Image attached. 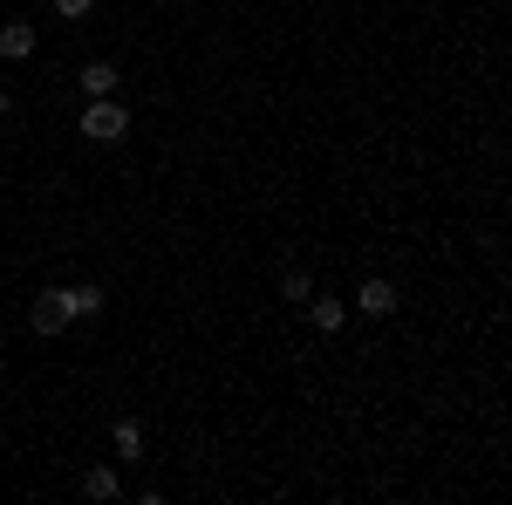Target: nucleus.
I'll return each mask as SVG.
<instances>
[{
  "mask_svg": "<svg viewBox=\"0 0 512 505\" xmlns=\"http://www.w3.org/2000/svg\"><path fill=\"white\" fill-rule=\"evenodd\" d=\"M82 137H89V144H123V137H130V110L110 103V96H89V103H82Z\"/></svg>",
  "mask_w": 512,
  "mask_h": 505,
  "instance_id": "obj_1",
  "label": "nucleus"
},
{
  "mask_svg": "<svg viewBox=\"0 0 512 505\" xmlns=\"http://www.w3.org/2000/svg\"><path fill=\"white\" fill-rule=\"evenodd\" d=\"M28 328H35V335H48V342H55V335H69V308H62V294H55V287H48V294H35Z\"/></svg>",
  "mask_w": 512,
  "mask_h": 505,
  "instance_id": "obj_2",
  "label": "nucleus"
},
{
  "mask_svg": "<svg viewBox=\"0 0 512 505\" xmlns=\"http://www.w3.org/2000/svg\"><path fill=\"white\" fill-rule=\"evenodd\" d=\"M396 301H403V294H396V280H383V273H369V280L355 287V308L376 314V321H383V314H396Z\"/></svg>",
  "mask_w": 512,
  "mask_h": 505,
  "instance_id": "obj_3",
  "label": "nucleus"
},
{
  "mask_svg": "<svg viewBox=\"0 0 512 505\" xmlns=\"http://www.w3.org/2000/svg\"><path fill=\"white\" fill-rule=\"evenodd\" d=\"M301 308H308V321H315L321 335H342V321H349V301L342 294H308Z\"/></svg>",
  "mask_w": 512,
  "mask_h": 505,
  "instance_id": "obj_4",
  "label": "nucleus"
},
{
  "mask_svg": "<svg viewBox=\"0 0 512 505\" xmlns=\"http://www.w3.org/2000/svg\"><path fill=\"white\" fill-rule=\"evenodd\" d=\"M0 55H7V62H28V55H35V21H7V28H0Z\"/></svg>",
  "mask_w": 512,
  "mask_h": 505,
  "instance_id": "obj_5",
  "label": "nucleus"
},
{
  "mask_svg": "<svg viewBox=\"0 0 512 505\" xmlns=\"http://www.w3.org/2000/svg\"><path fill=\"white\" fill-rule=\"evenodd\" d=\"M110 444H117L123 465H144V424H137V417H123V424L110 430Z\"/></svg>",
  "mask_w": 512,
  "mask_h": 505,
  "instance_id": "obj_6",
  "label": "nucleus"
},
{
  "mask_svg": "<svg viewBox=\"0 0 512 505\" xmlns=\"http://www.w3.org/2000/svg\"><path fill=\"white\" fill-rule=\"evenodd\" d=\"M55 294H62L69 321H89V314H103V287H55Z\"/></svg>",
  "mask_w": 512,
  "mask_h": 505,
  "instance_id": "obj_7",
  "label": "nucleus"
},
{
  "mask_svg": "<svg viewBox=\"0 0 512 505\" xmlns=\"http://www.w3.org/2000/svg\"><path fill=\"white\" fill-rule=\"evenodd\" d=\"M76 82H82V96H110V89L123 82V69H117V62H89Z\"/></svg>",
  "mask_w": 512,
  "mask_h": 505,
  "instance_id": "obj_8",
  "label": "nucleus"
},
{
  "mask_svg": "<svg viewBox=\"0 0 512 505\" xmlns=\"http://www.w3.org/2000/svg\"><path fill=\"white\" fill-rule=\"evenodd\" d=\"M82 492H89V499H117V471L89 465V471H82Z\"/></svg>",
  "mask_w": 512,
  "mask_h": 505,
  "instance_id": "obj_9",
  "label": "nucleus"
},
{
  "mask_svg": "<svg viewBox=\"0 0 512 505\" xmlns=\"http://www.w3.org/2000/svg\"><path fill=\"white\" fill-rule=\"evenodd\" d=\"M280 294H287V301H308V294H315V280H308V273H287V280H280Z\"/></svg>",
  "mask_w": 512,
  "mask_h": 505,
  "instance_id": "obj_10",
  "label": "nucleus"
},
{
  "mask_svg": "<svg viewBox=\"0 0 512 505\" xmlns=\"http://www.w3.org/2000/svg\"><path fill=\"white\" fill-rule=\"evenodd\" d=\"M89 7H96V0H55V14H62V21H82Z\"/></svg>",
  "mask_w": 512,
  "mask_h": 505,
  "instance_id": "obj_11",
  "label": "nucleus"
},
{
  "mask_svg": "<svg viewBox=\"0 0 512 505\" xmlns=\"http://www.w3.org/2000/svg\"><path fill=\"white\" fill-rule=\"evenodd\" d=\"M7 110H14V103H7V89H0V117H7Z\"/></svg>",
  "mask_w": 512,
  "mask_h": 505,
  "instance_id": "obj_12",
  "label": "nucleus"
}]
</instances>
